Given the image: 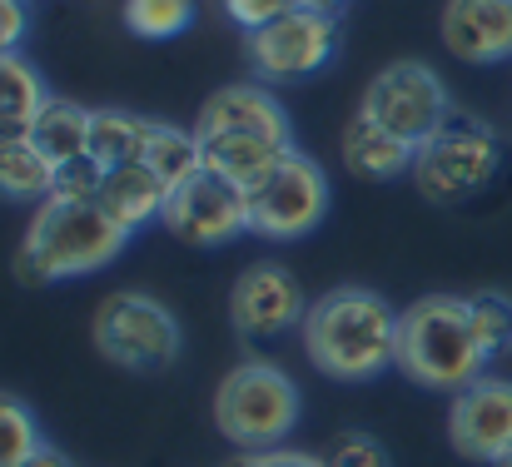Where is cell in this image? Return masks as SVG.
Instances as JSON below:
<instances>
[{
  "label": "cell",
  "instance_id": "6da1fadb",
  "mask_svg": "<svg viewBox=\"0 0 512 467\" xmlns=\"http://www.w3.org/2000/svg\"><path fill=\"white\" fill-rule=\"evenodd\" d=\"M314 373L329 383H368L398 358V309L363 284H339L309 304L299 328Z\"/></svg>",
  "mask_w": 512,
  "mask_h": 467
},
{
  "label": "cell",
  "instance_id": "7a4b0ae2",
  "mask_svg": "<svg viewBox=\"0 0 512 467\" xmlns=\"http://www.w3.org/2000/svg\"><path fill=\"white\" fill-rule=\"evenodd\" d=\"M135 234H125L100 199H45L20 239L15 274L25 284H70L110 269Z\"/></svg>",
  "mask_w": 512,
  "mask_h": 467
},
{
  "label": "cell",
  "instance_id": "3957f363",
  "mask_svg": "<svg viewBox=\"0 0 512 467\" xmlns=\"http://www.w3.org/2000/svg\"><path fill=\"white\" fill-rule=\"evenodd\" d=\"M488 353L473 333L468 294H423L398 309V358L393 368L428 393H463L488 373Z\"/></svg>",
  "mask_w": 512,
  "mask_h": 467
},
{
  "label": "cell",
  "instance_id": "277c9868",
  "mask_svg": "<svg viewBox=\"0 0 512 467\" xmlns=\"http://www.w3.org/2000/svg\"><path fill=\"white\" fill-rule=\"evenodd\" d=\"M304 418V393L274 358H239L214 388V428L239 448H279Z\"/></svg>",
  "mask_w": 512,
  "mask_h": 467
},
{
  "label": "cell",
  "instance_id": "5b68a950",
  "mask_svg": "<svg viewBox=\"0 0 512 467\" xmlns=\"http://www.w3.org/2000/svg\"><path fill=\"white\" fill-rule=\"evenodd\" d=\"M503 169V140L488 120L478 115H458L418 145V159H413V184L428 204H468L478 199L483 189H493Z\"/></svg>",
  "mask_w": 512,
  "mask_h": 467
},
{
  "label": "cell",
  "instance_id": "8992f818",
  "mask_svg": "<svg viewBox=\"0 0 512 467\" xmlns=\"http://www.w3.org/2000/svg\"><path fill=\"white\" fill-rule=\"evenodd\" d=\"M95 348L125 368V373H165L179 348H184V328L165 299L140 294V289H120L95 309Z\"/></svg>",
  "mask_w": 512,
  "mask_h": 467
},
{
  "label": "cell",
  "instance_id": "52a82bcc",
  "mask_svg": "<svg viewBox=\"0 0 512 467\" xmlns=\"http://www.w3.org/2000/svg\"><path fill=\"white\" fill-rule=\"evenodd\" d=\"M358 115L378 120L383 130H393L408 145H423L453 120V95L428 60H388L368 80Z\"/></svg>",
  "mask_w": 512,
  "mask_h": 467
},
{
  "label": "cell",
  "instance_id": "ba28073f",
  "mask_svg": "<svg viewBox=\"0 0 512 467\" xmlns=\"http://www.w3.org/2000/svg\"><path fill=\"white\" fill-rule=\"evenodd\" d=\"M329 219V174L304 150H289L249 194V229L269 244L309 239Z\"/></svg>",
  "mask_w": 512,
  "mask_h": 467
},
{
  "label": "cell",
  "instance_id": "9c48e42d",
  "mask_svg": "<svg viewBox=\"0 0 512 467\" xmlns=\"http://www.w3.org/2000/svg\"><path fill=\"white\" fill-rule=\"evenodd\" d=\"M339 15H319V10H289L274 25L249 35V75L269 90L279 85H304L319 70L334 65L339 55Z\"/></svg>",
  "mask_w": 512,
  "mask_h": 467
},
{
  "label": "cell",
  "instance_id": "30bf717a",
  "mask_svg": "<svg viewBox=\"0 0 512 467\" xmlns=\"http://www.w3.org/2000/svg\"><path fill=\"white\" fill-rule=\"evenodd\" d=\"M160 229H170V239L189 244V249H224L249 229V194L234 189L229 179L199 169L194 179H184L179 189H170Z\"/></svg>",
  "mask_w": 512,
  "mask_h": 467
},
{
  "label": "cell",
  "instance_id": "8fae6325",
  "mask_svg": "<svg viewBox=\"0 0 512 467\" xmlns=\"http://www.w3.org/2000/svg\"><path fill=\"white\" fill-rule=\"evenodd\" d=\"M309 304L314 299L304 294V284L284 264L264 259V264L239 269V279L229 289V328L244 343H274V338L304 328Z\"/></svg>",
  "mask_w": 512,
  "mask_h": 467
},
{
  "label": "cell",
  "instance_id": "7c38bea8",
  "mask_svg": "<svg viewBox=\"0 0 512 467\" xmlns=\"http://www.w3.org/2000/svg\"><path fill=\"white\" fill-rule=\"evenodd\" d=\"M448 443L468 463H498L512 448V378H478L448 403Z\"/></svg>",
  "mask_w": 512,
  "mask_h": 467
},
{
  "label": "cell",
  "instance_id": "4fadbf2b",
  "mask_svg": "<svg viewBox=\"0 0 512 467\" xmlns=\"http://www.w3.org/2000/svg\"><path fill=\"white\" fill-rule=\"evenodd\" d=\"M194 135H254V140H269L279 150H294V120H289L284 100L269 85H259V80L219 85L199 105Z\"/></svg>",
  "mask_w": 512,
  "mask_h": 467
},
{
  "label": "cell",
  "instance_id": "5bb4252c",
  "mask_svg": "<svg viewBox=\"0 0 512 467\" xmlns=\"http://www.w3.org/2000/svg\"><path fill=\"white\" fill-rule=\"evenodd\" d=\"M438 35L463 65H508L512 60V0H448Z\"/></svg>",
  "mask_w": 512,
  "mask_h": 467
},
{
  "label": "cell",
  "instance_id": "9a60e30c",
  "mask_svg": "<svg viewBox=\"0 0 512 467\" xmlns=\"http://www.w3.org/2000/svg\"><path fill=\"white\" fill-rule=\"evenodd\" d=\"M339 155L343 169L353 179H373V184H388V179H403L413 174V159H418V145L398 140L393 130H383L378 120L368 115H353L339 135Z\"/></svg>",
  "mask_w": 512,
  "mask_h": 467
},
{
  "label": "cell",
  "instance_id": "2e32d148",
  "mask_svg": "<svg viewBox=\"0 0 512 467\" xmlns=\"http://www.w3.org/2000/svg\"><path fill=\"white\" fill-rule=\"evenodd\" d=\"M100 209L125 229V234H140L145 224H160V214H165V199H170V189L155 179V169L140 159V164H120V169H105V179H100Z\"/></svg>",
  "mask_w": 512,
  "mask_h": 467
},
{
  "label": "cell",
  "instance_id": "e0dca14e",
  "mask_svg": "<svg viewBox=\"0 0 512 467\" xmlns=\"http://www.w3.org/2000/svg\"><path fill=\"white\" fill-rule=\"evenodd\" d=\"M199 150H204V169L209 174L229 179L244 194H254L269 179V169L289 155V150H279L269 140H254V135H199Z\"/></svg>",
  "mask_w": 512,
  "mask_h": 467
},
{
  "label": "cell",
  "instance_id": "ac0fdd59",
  "mask_svg": "<svg viewBox=\"0 0 512 467\" xmlns=\"http://www.w3.org/2000/svg\"><path fill=\"white\" fill-rule=\"evenodd\" d=\"M90 120H95V110H85V105H75L65 95H50L40 105V115H35V125H30L25 140L60 169L70 159L90 155Z\"/></svg>",
  "mask_w": 512,
  "mask_h": 467
},
{
  "label": "cell",
  "instance_id": "d6986e66",
  "mask_svg": "<svg viewBox=\"0 0 512 467\" xmlns=\"http://www.w3.org/2000/svg\"><path fill=\"white\" fill-rule=\"evenodd\" d=\"M45 100H50V90H45V80L30 60L20 50L0 55V145L25 140Z\"/></svg>",
  "mask_w": 512,
  "mask_h": 467
},
{
  "label": "cell",
  "instance_id": "ffe728a7",
  "mask_svg": "<svg viewBox=\"0 0 512 467\" xmlns=\"http://www.w3.org/2000/svg\"><path fill=\"white\" fill-rule=\"evenodd\" d=\"M55 194V164L40 155L30 140L0 145V204H30L40 209Z\"/></svg>",
  "mask_w": 512,
  "mask_h": 467
},
{
  "label": "cell",
  "instance_id": "44dd1931",
  "mask_svg": "<svg viewBox=\"0 0 512 467\" xmlns=\"http://www.w3.org/2000/svg\"><path fill=\"white\" fill-rule=\"evenodd\" d=\"M150 115H130V110H95L90 120V159L100 169H120V164H140L150 145Z\"/></svg>",
  "mask_w": 512,
  "mask_h": 467
},
{
  "label": "cell",
  "instance_id": "7402d4cb",
  "mask_svg": "<svg viewBox=\"0 0 512 467\" xmlns=\"http://www.w3.org/2000/svg\"><path fill=\"white\" fill-rule=\"evenodd\" d=\"M145 164L155 169V179L165 189H179L184 179H194L204 169V150H199V135L194 130H179L170 120H155L150 125V145H145Z\"/></svg>",
  "mask_w": 512,
  "mask_h": 467
},
{
  "label": "cell",
  "instance_id": "603a6c76",
  "mask_svg": "<svg viewBox=\"0 0 512 467\" xmlns=\"http://www.w3.org/2000/svg\"><path fill=\"white\" fill-rule=\"evenodd\" d=\"M199 15V0H125L120 20L135 40H179Z\"/></svg>",
  "mask_w": 512,
  "mask_h": 467
},
{
  "label": "cell",
  "instance_id": "cb8c5ba5",
  "mask_svg": "<svg viewBox=\"0 0 512 467\" xmlns=\"http://www.w3.org/2000/svg\"><path fill=\"white\" fill-rule=\"evenodd\" d=\"M40 448L45 438H40L35 413L15 393H0V467H25Z\"/></svg>",
  "mask_w": 512,
  "mask_h": 467
},
{
  "label": "cell",
  "instance_id": "d4e9b609",
  "mask_svg": "<svg viewBox=\"0 0 512 467\" xmlns=\"http://www.w3.org/2000/svg\"><path fill=\"white\" fill-rule=\"evenodd\" d=\"M468 318H473V333H478L488 358H498V353L512 348V294H503V289L468 294Z\"/></svg>",
  "mask_w": 512,
  "mask_h": 467
},
{
  "label": "cell",
  "instance_id": "484cf974",
  "mask_svg": "<svg viewBox=\"0 0 512 467\" xmlns=\"http://www.w3.org/2000/svg\"><path fill=\"white\" fill-rule=\"evenodd\" d=\"M324 463L329 467H393V458H388L383 438H373V433H363V428H348V433H339V438L329 443Z\"/></svg>",
  "mask_w": 512,
  "mask_h": 467
},
{
  "label": "cell",
  "instance_id": "4316f807",
  "mask_svg": "<svg viewBox=\"0 0 512 467\" xmlns=\"http://www.w3.org/2000/svg\"><path fill=\"white\" fill-rule=\"evenodd\" d=\"M100 179H105V169L90 155L70 159V164L55 169V194H50V199H95V194H100Z\"/></svg>",
  "mask_w": 512,
  "mask_h": 467
},
{
  "label": "cell",
  "instance_id": "83f0119b",
  "mask_svg": "<svg viewBox=\"0 0 512 467\" xmlns=\"http://www.w3.org/2000/svg\"><path fill=\"white\" fill-rule=\"evenodd\" d=\"M219 5H224V15H229L244 35H254V30H264V25H274L279 15L294 10L289 0H219Z\"/></svg>",
  "mask_w": 512,
  "mask_h": 467
},
{
  "label": "cell",
  "instance_id": "f1b7e54d",
  "mask_svg": "<svg viewBox=\"0 0 512 467\" xmlns=\"http://www.w3.org/2000/svg\"><path fill=\"white\" fill-rule=\"evenodd\" d=\"M229 467H329L324 463V453H304V448H289V443H279V448H259V453H239Z\"/></svg>",
  "mask_w": 512,
  "mask_h": 467
},
{
  "label": "cell",
  "instance_id": "f546056e",
  "mask_svg": "<svg viewBox=\"0 0 512 467\" xmlns=\"http://www.w3.org/2000/svg\"><path fill=\"white\" fill-rule=\"evenodd\" d=\"M30 30V0H0V55H15Z\"/></svg>",
  "mask_w": 512,
  "mask_h": 467
},
{
  "label": "cell",
  "instance_id": "4dcf8cb0",
  "mask_svg": "<svg viewBox=\"0 0 512 467\" xmlns=\"http://www.w3.org/2000/svg\"><path fill=\"white\" fill-rule=\"evenodd\" d=\"M25 467H75V463H70L60 448H50V443H45V448H40V453H35V458H30Z\"/></svg>",
  "mask_w": 512,
  "mask_h": 467
},
{
  "label": "cell",
  "instance_id": "1f68e13d",
  "mask_svg": "<svg viewBox=\"0 0 512 467\" xmlns=\"http://www.w3.org/2000/svg\"><path fill=\"white\" fill-rule=\"evenodd\" d=\"M294 10H319V15H343L348 0H289Z\"/></svg>",
  "mask_w": 512,
  "mask_h": 467
},
{
  "label": "cell",
  "instance_id": "d6a6232c",
  "mask_svg": "<svg viewBox=\"0 0 512 467\" xmlns=\"http://www.w3.org/2000/svg\"><path fill=\"white\" fill-rule=\"evenodd\" d=\"M493 467H512V448H508V453H503V458H498V463H493Z\"/></svg>",
  "mask_w": 512,
  "mask_h": 467
}]
</instances>
